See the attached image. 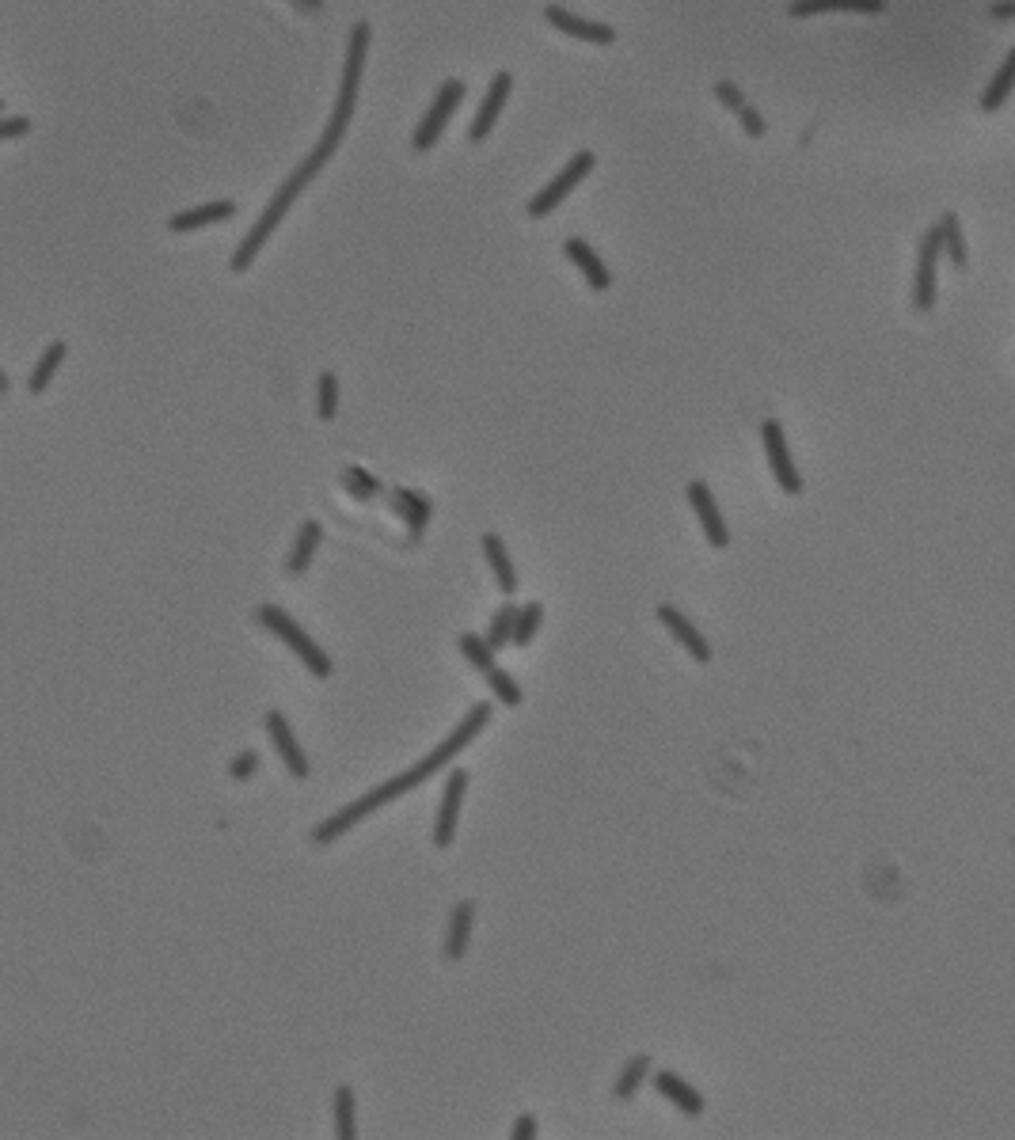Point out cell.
<instances>
[{"mask_svg": "<svg viewBox=\"0 0 1015 1140\" xmlns=\"http://www.w3.org/2000/svg\"><path fill=\"white\" fill-rule=\"evenodd\" d=\"M365 50H369V23L358 19L354 31H350V46H346V69H343V84H339V99H335V111H331V122H327L320 145L312 149L305 164L312 171H320L327 164V156L339 149L346 126L354 118V103H358V84H362V65H365Z\"/></svg>", "mask_w": 1015, "mask_h": 1140, "instance_id": "obj_1", "label": "cell"}, {"mask_svg": "<svg viewBox=\"0 0 1015 1140\" xmlns=\"http://www.w3.org/2000/svg\"><path fill=\"white\" fill-rule=\"evenodd\" d=\"M312 175H316V171L308 168V164H301V168L293 171L286 183L278 187V194H274V198L267 202V209H263V217L251 225V232L244 236V244L236 247V255H232V263H229L232 274H244V270L255 263V255H259V251H263V244H267L270 236H274V228H278V221H282V217L289 213V206L297 202V194H301V190L312 183Z\"/></svg>", "mask_w": 1015, "mask_h": 1140, "instance_id": "obj_2", "label": "cell"}, {"mask_svg": "<svg viewBox=\"0 0 1015 1140\" xmlns=\"http://www.w3.org/2000/svg\"><path fill=\"white\" fill-rule=\"evenodd\" d=\"M255 620L267 627L274 639H282V643H286L289 650H293V654L305 662V669L312 673V677H327V673H331V658H327L324 650H320V646L312 643L305 631L297 627V620H293V616H286V612H282L278 605H259V608H255Z\"/></svg>", "mask_w": 1015, "mask_h": 1140, "instance_id": "obj_3", "label": "cell"}, {"mask_svg": "<svg viewBox=\"0 0 1015 1140\" xmlns=\"http://www.w3.org/2000/svg\"><path fill=\"white\" fill-rule=\"evenodd\" d=\"M939 251H943V232L936 228H928L924 236H920L917 244V282H913V308H917L920 316H928L932 308H936V263H939Z\"/></svg>", "mask_w": 1015, "mask_h": 1140, "instance_id": "obj_4", "label": "cell"}, {"mask_svg": "<svg viewBox=\"0 0 1015 1140\" xmlns=\"http://www.w3.org/2000/svg\"><path fill=\"white\" fill-rule=\"evenodd\" d=\"M460 99H464V80H445V84H441V92H438V99L430 103V111H426V118H422L419 130H415V137H411L415 152H430V149H434V141H438L441 130H445L449 114L460 107Z\"/></svg>", "mask_w": 1015, "mask_h": 1140, "instance_id": "obj_5", "label": "cell"}, {"mask_svg": "<svg viewBox=\"0 0 1015 1140\" xmlns=\"http://www.w3.org/2000/svg\"><path fill=\"white\" fill-rule=\"evenodd\" d=\"M590 171H594V152H578L575 160H571V164L559 171L556 179H552V183H548V187L540 190L537 198L529 202V217H548V213H552V209H556L559 202H563V198H567V194H571V190L590 175Z\"/></svg>", "mask_w": 1015, "mask_h": 1140, "instance_id": "obj_6", "label": "cell"}, {"mask_svg": "<svg viewBox=\"0 0 1015 1140\" xmlns=\"http://www.w3.org/2000/svg\"><path fill=\"white\" fill-rule=\"evenodd\" d=\"M761 437H765V453H768V464H772L776 483H780L787 494H799L803 491V475H799L795 460H791V453H787L784 426H780L776 418H765V422H761Z\"/></svg>", "mask_w": 1015, "mask_h": 1140, "instance_id": "obj_7", "label": "cell"}, {"mask_svg": "<svg viewBox=\"0 0 1015 1140\" xmlns=\"http://www.w3.org/2000/svg\"><path fill=\"white\" fill-rule=\"evenodd\" d=\"M464 791H468V772H464V768H453L449 779H445V798H441L438 825H434V844H438V848H449V844H453Z\"/></svg>", "mask_w": 1015, "mask_h": 1140, "instance_id": "obj_8", "label": "cell"}, {"mask_svg": "<svg viewBox=\"0 0 1015 1140\" xmlns=\"http://www.w3.org/2000/svg\"><path fill=\"white\" fill-rule=\"evenodd\" d=\"M388 502H392V513L407 525V536H411V540H419L422 532H426V525H430L434 502H430L422 491H415V487H392Z\"/></svg>", "mask_w": 1015, "mask_h": 1140, "instance_id": "obj_9", "label": "cell"}, {"mask_svg": "<svg viewBox=\"0 0 1015 1140\" xmlns=\"http://www.w3.org/2000/svg\"><path fill=\"white\" fill-rule=\"evenodd\" d=\"M689 502H692V510H696V517H700V525H704V536H708L711 548H727V544H730V529H727V521L719 517V506H715V498H711L708 483L692 479V483H689Z\"/></svg>", "mask_w": 1015, "mask_h": 1140, "instance_id": "obj_10", "label": "cell"}, {"mask_svg": "<svg viewBox=\"0 0 1015 1140\" xmlns=\"http://www.w3.org/2000/svg\"><path fill=\"white\" fill-rule=\"evenodd\" d=\"M267 734H270V741H274V753L286 760L289 776L305 779L308 776V760H305V753H301L297 738H293V730H289V722H286V715H282V711H267Z\"/></svg>", "mask_w": 1015, "mask_h": 1140, "instance_id": "obj_11", "label": "cell"}, {"mask_svg": "<svg viewBox=\"0 0 1015 1140\" xmlns=\"http://www.w3.org/2000/svg\"><path fill=\"white\" fill-rule=\"evenodd\" d=\"M544 19H548L556 31H563V35H571V38H582V42H597V46H613L616 42V31L609 27V23L578 19V16H571L567 8H544Z\"/></svg>", "mask_w": 1015, "mask_h": 1140, "instance_id": "obj_12", "label": "cell"}, {"mask_svg": "<svg viewBox=\"0 0 1015 1140\" xmlns=\"http://www.w3.org/2000/svg\"><path fill=\"white\" fill-rule=\"evenodd\" d=\"M510 92H514V76H510V73H495V80H491V88H487V99L479 103L476 122H472V130H468V137H472L476 145H479V141H483V137H487V133L495 130L498 111L506 107V99H510Z\"/></svg>", "mask_w": 1015, "mask_h": 1140, "instance_id": "obj_13", "label": "cell"}, {"mask_svg": "<svg viewBox=\"0 0 1015 1140\" xmlns=\"http://www.w3.org/2000/svg\"><path fill=\"white\" fill-rule=\"evenodd\" d=\"M658 620H662V624L670 627V635L673 639H677V643L685 646V650H689L692 658H696V662L700 665H708L711 662V646H708V639H704V635H700V631H696V627L689 624V620H685V616H681V612H677V608L673 605H658Z\"/></svg>", "mask_w": 1015, "mask_h": 1140, "instance_id": "obj_14", "label": "cell"}, {"mask_svg": "<svg viewBox=\"0 0 1015 1140\" xmlns=\"http://www.w3.org/2000/svg\"><path fill=\"white\" fill-rule=\"evenodd\" d=\"M654 1091H658V1095H666V1099H670L685 1118H700V1114H704V1099H700V1091L689 1087V1083L681 1080L677 1072H670V1068L654 1076Z\"/></svg>", "mask_w": 1015, "mask_h": 1140, "instance_id": "obj_15", "label": "cell"}, {"mask_svg": "<svg viewBox=\"0 0 1015 1140\" xmlns=\"http://www.w3.org/2000/svg\"><path fill=\"white\" fill-rule=\"evenodd\" d=\"M563 251H567V259H571V263L578 266V270H582V274H586V282H590V289H597V293H601V289H609V285H613V274H609V266L601 263V259H597V251L590 244H586V240H578V236H571V240H567V244H563Z\"/></svg>", "mask_w": 1015, "mask_h": 1140, "instance_id": "obj_16", "label": "cell"}, {"mask_svg": "<svg viewBox=\"0 0 1015 1140\" xmlns=\"http://www.w3.org/2000/svg\"><path fill=\"white\" fill-rule=\"evenodd\" d=\"M822 12H871L879 16L886 12V0H791L787 16L806 19V16H822Z\"/></svg>", "mask_w": 1015, "mask_h": 1140, "instance_id": "obj_17", "label": "cell"}, {"mask_svg": "<svg viewBox=\"0 0 1015 1140\" xmlns=\"http://www.w3.org/2000/svg\"><path fill=\"white\" fill-rule=\"evenodd\" d=\"M472 916H476V905H472V901H457L453 912H449V935H445V958H449V962H460V958L468 954Z\"/></svg>", "mask_w": 1015, "mask_h": 1140, "instance_id": "obj_18", "label": "cell"}, {"mask_svg": "<svg viewBox=\"0 0 1015 1140\" xmlns=\"http://www.w3.org/2000/svg\"><path fill=\"white\" fill-rule=\"evenodd\" d=\"M320 540H324L320 521H305L301 532H297V544H293V551H289V574H293V578H305L308 574L312 555H316V548H320Z\"/></svg>", "mask_w": 1015, "mask_h": 1140, "instance_id": "obj_19", "label": "cell"}, {"mask_svg": "<svg viewBox=\"0 0 1015 1140\" xmlns=\"http://www.w3.org/2000/svg\"><path fill=\"white\" fill-rule=\"evenodd\" d=\"M65 354H69V342L65 339H54L46 350H42L39 365H35V369H31V377H27V392H31V396H42V392L50 388V380H54L58 365L65 361Z\"/></svg>", "mask_w": 1015, "mask_h": 1140, "instance_id": "obj_20", "label": "cell"}, {"mask_svg": "<svg viewBox=\"0 0 1015 1140\" xmlns=\"http://www.w3.org/2000/svg\"><path fill=\"white\" fill-rule=\"evenodd\" d=\"M479 544H483V555H487V563L495 570L498 589H502V593H514V589H518V574H514V563H510V555H506V544L498 540L495 532H487Z\"/></svg>", "mask_w": 1015, "mask_h": 1140, "instance_id": "obj_21", "label": "cell"}, {"mask_svg": "<svg viewBox=\"0 0 1015 1140\" xmlns=\"http://www.w3.org/2000/svg\"><path fill=\"white\" fill-rule=\"evenodd\" d=\"M232 213H236V206H232V202H210V206H198V209H187V213H175L172 221H168V228H172V232H191V228L213 225V221H229Z\"/></svg>", "mask_w": 1015, "mask_h": 1140, "instance_id": "obj_22", "label": "cell"}, {"mask_svg": "<svg viewBox=\"0 0 1015 1140\" xmlns=\"http://www.w3.org/2000/svg\"><path fill=\"white\" fill-rule=\"evenodd\" d=\"M1012 88H1015V50L1004 57L1000 73H996L993 80H989V88L981 92V111H989V114L1000 111V107H1004V99L1012 95Z\"/></svg>", "mask_w": 1015, "mask_h": 1140, "instance_id": "obj_23", "label": "cell"}, {"mask_svg": "<svg viewBox=\"0 0 1015 1140\" xmlns=\"http://www.w3.org/2000/svg\"><path fill=\"white\" fill-rule=\"evenodd\" d=\"M339 483L346 487V494L350 498H358V502H377L384 494L381 479L377 475H369L365 468H358V464H350V468H343V475H339Z\"/></svg>", "mask_w": 1015, "mask_h": 1140, "instance_id": "obj_24", "label": "cell"}, {"mask_svg": "<svg viewBox=\"0 0 1015 1140\" xmlns=\"http://www.w3.org/2000/svg\"><path fill=\"white\" fill-rule=\"evenodd\" d=\"M939 232H943V251L951 255V263L955 266H966L970 263V251H966V236H962V225H958V213H943L939 217Z\"/></svg>", "mask_w": 1015, "mask_h": 1140, "instance_id": "obj_25", "label": "cell"}, {"mask_svg": "<svg viewBox=\"0 0 1015 1140\" xmlns=\"http://www.w3.org/2000/svg\"><path fill=\"white\" fill-rule=\"evenodd\" d=\"M518 605H502L495 612V620H491V627H487V646L491 650H502L506 643H514V627H518Z\"/></svg>", "mask_w": 1015, "mask_h": 1140, "instance_id": "obj_26", "label": "cell"}, {"mask_svg": "<svg viewBox=\"0 0 1015 1140\" xmlns=\"http://www.w3.org/2000/svg\"><path fill=\"white\" fill-rule=\"evenodd\" d=\"M457 646H460V654H464L468 662L476 665L479 673H491V669L498 665L495 662V650L487 646V639H479V635H472V631H464V635L457 639Z\"/></svg>", "mask_w": 1015, "mask_h": 1140, "instance_id": "obj_27", "label": "cell"}, {"mask_svg": "<svg viewBox=\"0 0 1015 1140\" xmlns=\"http://www.w3.org/2000/svg\"><path fill=\"white\" fill-rule=\"evenodd\" d=\"M647 1068H651V1057H632V1061L624 1064V1072H620V1080H616V1099H632L635 1091H639V1083L647 1080Z\"/></svg>", "mask_w": 1015, "mask_h": 1140, "instance_id": "obj_28", "label": "cell"}, {"mask_svg": "<svg viewBox=\"0 0 1015 1140\" xmlns=\"http://www.w3.org/2000/svg\"><path fill=\"white\" fill-rule=\"evenodd\" d=\"M335 1129H339V1140H354V1091L350 1087H339L335 1091Z\"/></svg>", "mask_w": 1015, "mask_h": 1140, "instance_id": "obj_29", "label": "cell"}, {"mask_svg": "<svg viewBox=\"0 0 1015 1140\" xmlns=\"http://www.w3.org/2000/svg\"><path fill=\"white\" fill-rule=\"evenodd\" d=\"M540 620H544V605L540 601H529V605L518 612V627H514V643L518 646H529L533 643V635H537Z\"/></svg>", "mask_w": 1015, "mask_h": 1140, "instance_id": "obj_30", "label": "cell"}, {"mask_svg": "<svg viewBox=\"0 0 1015 1140\" xmlns=\"http://www.w3.org/2000/svg\"><path fill=\"white\" fill-rule=\"evenodd\" d=\"M483 677H487V684L495 688L498 700L510 703V707H518V703H521V688H518V681L506 673V669H498V665H495V669H491V673H483Z\"/></svg>", "mask_w": 1015, "mask_h": 1140, "instance_id": "obj_31", "label": "cell"}, {"mask_svg": "<svg viewBox=\"0 0 1015 1140\" xmlns=\"http://www.w3.org/2000/svg\"><path fill=\"white\" fill-rule=\"evenodd\" d=\"M335 407H339V380H335V373H320V403H316V411H320V418H335Z\"/></svg>", "mask_w": 1015, "mask_h": 1140, "instance_id": "obj_32", "label": "cell"}, {"mask_svg": "<svg viewBox=\"0 0 1015 1140\" xmlns=\"http://www.w3.org/2000/svg\"><path fill=\"white\" fill-rule=\"evenodd\" d=\"M255 768H259V753H251L248 749V753H240V757L229 764V776L232 779H251L255 776Z\"/></svg>", "mask_w": 1015, "mask_h": 1140, "instance_id": "obj_33", "label": "cell"}, {"mask_svg": "<svg viewBox=\"0 0 1015 1140\" xmlns=\"http://www.w3.org/2000/svg\"><path fill=\"white\" fill-rule=\"evenodd\" d=\"M715 95H719V103H723V107H730V111H734V114H738V111H742V107H746V99H742V92H738V88H734L730 80H719V84H715Z\"/></svg>", "mask_w": 1015, "mask_h": 1140, "instance_id": "obj_34", "label": "cell"}, {"mask_svg": "<svg viewBox=\"0 0 1015 1140\" xmlns=\"http://www.w3.org/2000/svg\"><path fill=\"white\" fill-rule=\"evenodd\" d=\"M738 118H742V130H746L749 137H765V118L753 111V107H742Z\"/></svg>", "mask_w": 1015, "mask_h": 1140, "instance_id": "obj_35", "label": "cell"}, {"mask_svg": "<svg viewBox=\"0 0 1015 1140\" xmlns=\"http://www.w3.org/2000/svg\"><path fill=\"white\" fill-rule=\"evenodd\" d=\"M510 1137H514V1140H533V1137H537V1118L521 1114V1118L514 1121V1129H510Z\"/></svg>", "mask_w": 1015, "mask_h": 1140, "instance_id": "obj_36", "label": "cell"}, {"mask_svg": "<svg viewBox=\"0 0 1015 1140\" xmlns=\"http://www.w3.org/2000/svg\"><path fill=\"white\" fill-rule=\"evenodd\" d=\"M27 130H31V122H27V118H8V122L0 126V137H4V141H16V137L27 133Z\"/></svg>", "mask_w": 1015, "mask_h": 1140, "instance_id": "obj_37", "label": "cell"}, {"mask_svg": "<svg viewBox=\"0 0 1015 1140\" xmlns=\"http://www.w3.org/2000/svg\"><path fill=\"white\" fill-rule=\"evenodd\" d=\"M989 19L993 23H1004V19H1015V0H996L989 8Z\"/></svg>", "mask_w": 1015, "mask_h": 1140, "instance_id": "obj_38", "label": "cell"}, {"mask_svg": "<svg viewBox=\"0 0 1015 1140\" xmlns=\"http://www.w3.org/2000/svg\"><path fill=\"white\" fill-rule=\"evenodd\" d=\"M297 8H305V12H324V0H293Z\"/></svg>", "mask_w": 1015, "mask_h": 1140, "instance_id": "obj_39", "label": "cell"}]
</instances>
